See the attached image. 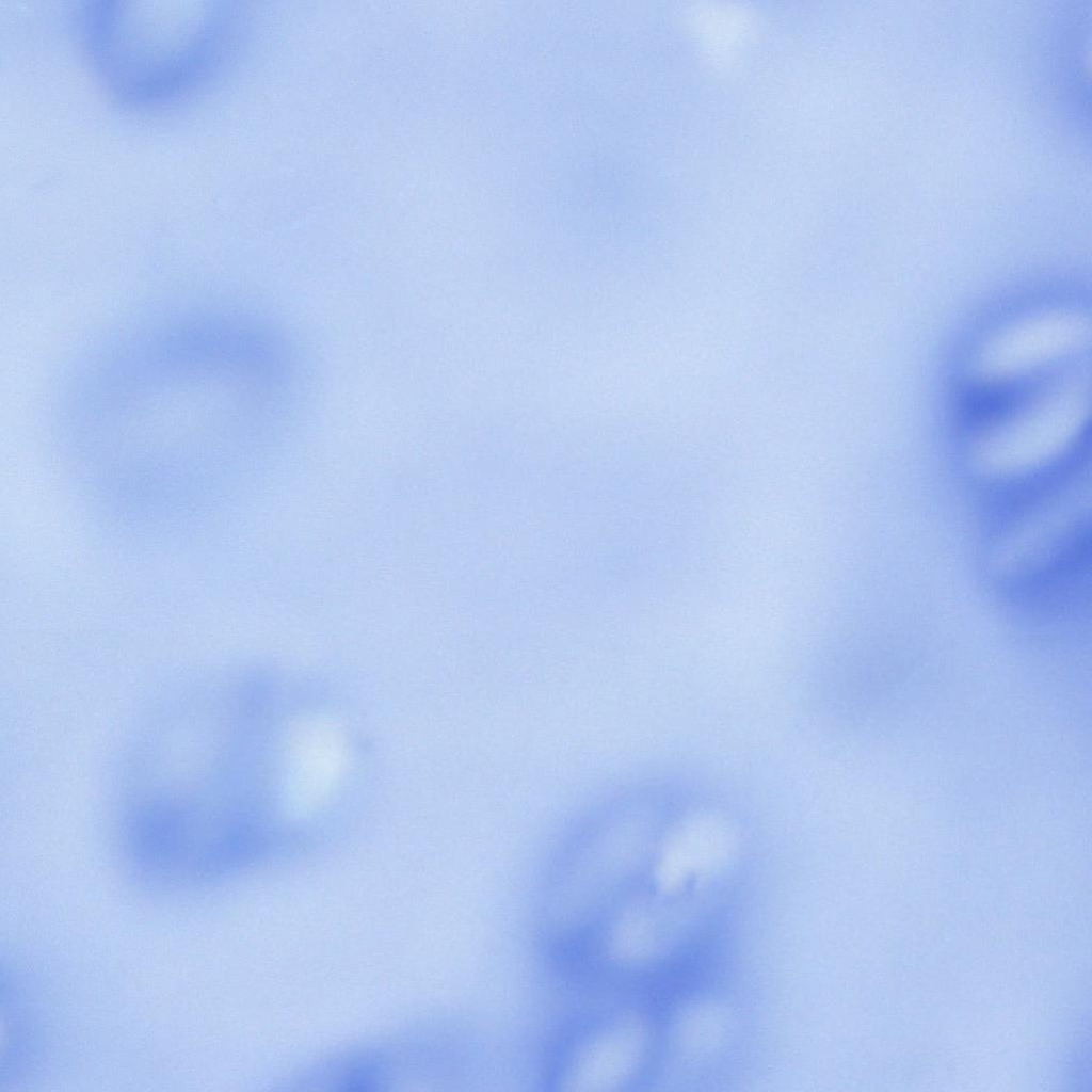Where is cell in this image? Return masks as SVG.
Segmentation results:
<instances>
[{"label": "cell", "instance_id": "1", "mask_svg": "<svg viewBox=\"0 0 1092 1092\" xmlns=\"http://www.w3.org/2000/svg\"><path fill=\"white\" fill-rule=\"evenodd\" d=\"M231 13L212 2H95L82 18L86 53L122 99L170 101L209 77L228 52Z\"/></svg>", "mask_w": 1092, "mask_h": 1092}, {"label": "cell", "instance_id": "2", "mask_svg": "<svg viewBox=\"0 0 1092 1092\" xmlns=\"http://www.w3.org/2000/svg\"><path fill=\"white\" fill-rule=\"evenodd\" d=\"M1021 398L1022 392L1013 383H975L960 394L957 414L966 428L986 429L1006 419Z\"/></svg>", "mask_w": 1092, "mask_h": 1092}]
</instances>
